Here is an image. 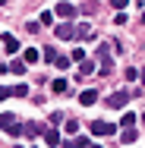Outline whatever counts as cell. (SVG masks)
<instances>
[{
  "instance_id": "d4e9b609",
  "label": "cell",
  "mask_w": 145,
  "mask_h": 148,
  "mask_svg": "<svg viewBox=\"0 0 145 148\" xmlns=\"http://www.w3.org/2000/svg\"><path fill=\"white\" fill-rule=\"evenodd\" d=\"M60 148H73V142H63V145H60Z\"/></svg>"
},
{
  "instance_id": "8fae6325",
  "label": "cell",
  "mask_w": 145,
  "mask_h": 148,
  "mask_svg": "<svg viewBox=\"0 0 145 148\" xmlns=\"http://www.w3.org/2000/svg\"><path fill=\"white\" fill-rule=\"evenodd\" d=\"M120 139H123V145H133V142H136V139H139V132H136V129H133V126H126V129H123V136H120Z\"/></svg>"
},
{
  "instance_id": "83f0119b",
  "label": "cell",
  "mask_w": 145,
  "mask_h": 148,
  "mask_svg": "<svg viewBox=\"0 0 145 148\" xmlns=\"http://www.w3.org/2000/svg\"><path fill=\"white\" fill-rule=\"evenodd\" d=\"M142 22H145V13H142Z\"/></svg>"
},
{
  "instance_id": "4fadbf2b",
  "label": "cell",
  "mask_w": 145,
  "mask_h": 148,
  "mask_svg": "<svg viewBox=\"0 0 145 148\" xmlns=\"http://www.w3.org/2000/svg\"><path fill=\"white\" fill-rule=\"evenodd\" d=\"M69 63H73V60H69V57H63V54H57V57H54V63H51V66H57V69H66Z\"/></svg>"
},
{
  "instance_id": "3957f363",
  "label": "cell",
  "mask_w": 145,
  "mask_h": 148,
  "mask_svg": "<svg viewBox=\"0 0 145 148\" xmlns=\"http://www.w3.org/2000/svg\"><path fill=\"white\" fill-rule=\"evenodd\" d=\"M104 104H107V107H114V110H123V107L129 104V95H126V91H114Z\"/></svg>"
},
{
  "instance_id": "44dd1931",
  "label": "cell",
  "mask_w": 145,
  "mask_h": 148,
  "mask_svg": "<svg viewBox=\"0 0 145 148\" xmlns=\"http://www.w3.org/2000/svg\"><path fill=\"white\" fill-rule=\"evenodd\" d=\"M88 145H91V142H88L85 136H76V142H73V148H88Z\"/></svg>"
},
{
  "instance_id": "ba28073f",
  "label": "cell",
  "mask_w": 145,
  "mask_h": 148,
  "mask_svg": "<svg viewBox=\"0 0 145 148\" xmlns=\"http://www.w3.org/2000/svg\"><path fill=\"white\" fill-rule=\"evenodd\" d=\"M41 136H44V142H47L51 148H57V145H60V132H57V129H44Z\"/></svg>"
},
{
  "instance_id": "cb8c5ba5",
  "label": "cell",
  "mask_w": 145,
  "mask_h": 148,
  "mask_svg": "<svg viewBox=\"0 0 145 148\" xmlns=\"http://www.w3.org/2000/svg\"><path fill=\"white\" fill-rule=\"evenodd\" d=\"M10 95H13V88H3V85H0V101H6Z\"/></svg>"
},
{
  "instance_id": "9c48e42d",
  "label": "cell",
  "mask_w": 145,
  "mask_h": 148,
  "mask_svg": "<svg viewBox=\"0 0 145 148\" xmlns=\"http://www.w3.org/2000/svg\"><path fill=\"white\" fill-rule=\"evenodd\" d=\"M95 101H98V91H95V88H85L82 95H79V104H85V107L95 104Z\"/></svg>"
},
{
  "instance_id": "6da1fadb",
  "label": "cell",
  "mask_w": 145,
  "mask_h": 148,
  "mask_svg": "<svg viewBox=\"0 0 145 148\" xmlns=\"http://www.w3.org/2000/svg\"><path fill=\"white\" fill-rule=\"evenodd\" d=\"M0 129L6 136H22V123H19L16 114H0Z\"/></svg>"
},
{
  "instance_id": "e0dca14e",
  "label": "cell",
  "mask_w": 145,
  "mask_h": 148,
  "mask_svg": "<svg viewBox=\"0 0 145 148\" xmlns=\"http://www.w3.org/2000/svg\"><path fill=\"white\" fill-rule=\"evenodd\" d=\"M120 123H123V129H126V126H136V114H129V110H126V114H123V120H120Z\"/></svg>"
},
{
  "instance_id": "ffe728a7",
  "label": "cell",
  "mask_w": 145,
  "mask_h": 148,
  "mask_svg": "<svg viewBox=\"0 0 145 148\" xmlns=\"http://www.w3.org/2000/svg\"><path fill=\"white\" fill-rule=\"evenodd\" d=\"M38 22H41V25H51V22H54V13H51V10H44V13H41V19H38Z\"/></svg>"
},
{
  "instance_id": "f1b7e54d",
  "label": "cell",
  "mask_w": 145,
  "mask_h": 148,
  "mask_svg": "<svg viewBox=\"0 0 145 148\" xmlns=\"http://www.w3.org/2000/svg\"><path fill=\"white\" fill-rule=\"evenodd\" d=\"M142 123H145V114H142Z\"/></svg>"
},
{
  "instance_id": "d6986e66",
  "label": "cell",
  "mask_w": 145,
  "mask_h": 148,
  "mask_svg": "<svg viewBox=\"0 0 145 148\" xmlns=\"http://www.w3.org/2000/svg\"><path fill=\"white\" fill-rule=\"evenodd\" d=\"M91 69H95V63H91V60H82V63H79V73H82V76H88Z\"/></svg>"
},
{
  "instance_id": "4316f807",
  "label": "cell",
  "mask_w": 145,
  "mask_h": 148,
  "mask_svg": "<svg viewBox=\"0 0 145 148\" xmlns=\"http://www.w3.org/2000/svg\"><path fill=\"white\" fill-rule=\"evenodd\" d=\"M3 3H6V0H0V6H3Z\"/></svg>"
},
{
  "instance_id": "7a4b0ae2",
  "label": "cell",
  "mask_w": 145,
  "mask_h": 148,
  "mask_svg": "<svg viewBox=\"0 0 145 148\" xmlns=\"http://www.w3.org/2000/svg\"><path fill=\"white\" fill-rule=\"evenodd\" d=\"M88 129H91V136H98V139H101V136L107 139V136H114V132H117V126H114V123H104V120H95Z\"/></svg>"
},
{
  "instance_id": "ac0fdd59",
  "label": "cell",
  "mask_w": 145,
  "mask_h": 148,
  "mask_svg": "<svg viewBox=\"0 0 145 148\" xmlns=\"http://www.w3.org/2000/svg\"><path fill=\"white\" fill-rule=\"evenodd\" d=\"M69 60H73V63H82V60H85V51H82V47H76V51L69 54Z\"/></svg>"
},
{
  "instance_id": "2e32d148",
  "label": "cell",
  "mask_w": 145,
  "mask_h": 148,
  "mask_svg": "<svg viewBox=\"0 0 145 148\" xmlns=\"http://www.w3.org/2000/svg\"><path fill=\"white\" fill-rule=\"evenodd\" d=\"M13 95H16V98H25V95H29V85H25V82L13 85Z\"/></svg>"
},
{
  "instance_id": "7c38bea8",
  "label": "cell",
  "mask_w": 145,
  "mask_h": 148,
  "mask_svg": "<svg viewBox=\"0 0 145 148\" xmlns=\"http://www.w3.org/2000/svg\"><path fill=\"white\" fill-rule=\"evenodd\" d=\"M38 54H41V51H35V47L22 51V63H38Z\"/></svg>"
},
{
  "instance_id": "30bf717a",
  "label": "cell",
  "mask_w": 145,
  "mask_h": 148,
  "mask_svg": "<svg viewBox=\"0 0 145 148\" xmlns=\"http://www.w3.org/2000/svg\"><path fill=\"white\" fill-rule=\"evenodd\" d=\"M57 38L69 41V38H73V25H69V22H60V25H57Z\"/></svg>"
},
{
  "instance_id": "277c9868",
  "label": "cell",
  "mask_w": 145,
  "mask_h": 148,
  "mask_svg": "<svg viewBox=\"0 0 145 148\" xmlns=\"http://www.w3.org/2000/svg\"><path fill=\"white\" fill-rule=\"evenodd\" d=\"M54 13H57L60 19H69V16H73V13H76V6H73V3H69V0H60L57 6H54Z\"/></svg>"
},
{
  "instance_id": "603a6c76",
  "label": "cell",
  "mask_w": 145,
  "mask_h": 148,
  "mask_svg": "<svg viewBox=\"0 0 145 148\" xmlns=\"http://www.w3.org/2000/svg\"><path fill=\"white\" fill-rule=\"evenodd\" d=\"M54 57H57V51H54V47H47V51H44V60H47V63H54Z\"/></svg>"
},
{
  "instance_id": "9a60e30c",
  "label": "cell",
  "mask_w": 145,
  "mask_h": 148,
  "mask_svg": "<svg viewBox=\"0 0 145 148\" xmlns=\"http://www.w3.org/2000/svg\"><path fill=\"white\" fill-rule=\"evenodd\" d=\"M51 88H54V95H63V91H66V79H54Z\"/></svg>"
},
{
  "instance_id": "7402d4cb",
  "label": "cell",
  "mask_w": 145,
  "mask_h": 148,
  "mask_svg": "<svg viewBox=\"0 0 145 148\" xmlns=\"http://www.w3.org/2000/svg\"><path fill=\"white\" fill-rule=\"evenodd\" d=\"M111 6H114V10H126V6H129V0H111Z\"/></svg>"
},
{
  "instance_id": "52a82bcc",
  "label": "cell",
  "mask_w": 145,
  "mask_h": 148,
  "mask_svg": "<svg viewBox=\"0 0 145 148\" xmlns=\"http://www.w3.org/2000/svg\"><path fill=\"white\" fill-rule=\"evenodd\" d=\"M3 51H6V54H16V51H19V38H16V35H3Z\"/></svg>"
},
{
  "instance_id": "5bb4252c",
  "label": "cell",
  "mask_w": 145,
  "mask_h": 148,
  "mask_svg": "<svg viewBox=\"0 0 145 148\" xmlns=\"http://www.w3.org/2000/svg\"><path fill=\"white\" fill-rule=\"evenodd\" d=\"M6 69H10V73H16V76H22V73H25V63H22V60H16V63H6Z\"/></svg>"
},
{
  "instance_id": "8992f818",
  "label": "cell",
  "mask_w": 145,
  "mask_h": 148,
  "mask_svg": "<svg viewBox=\"0 0 145 148\" xmlns=\"http://www.w3.org/2000/svg\"><path fill=\"white\" fill-rule=\"evenodd\" d=\"M91 35H95V32H91V25H88V22L73 25V38H79V41H82V38H91Z\"/></svg>"
},
{
  "instance_id": "484cf974",
  "label": "cell",
  "mask_w": 145,
  "mask_h": 148,
  "mask_svg": "<svg viewBox=\"0 0 145 148\" xmlns=\"http://www.w3.org/2000/svg\"><path fill=\"white\" fill-rule=\"evenodd\" d=\"M88 148H101V145H88Z\"/></svg>"
},
{
  "instance_id": "5b68a950",
  "label": "cell",
  "mask_w": 145,
  "mask_h": 148,
  "mask_svg": "<svg viewBox=\"0 0 145 148\" xmlns=\"http://www.w3.org/2000/svg\"><path fill=\"white\" fill-rule=\"evenodd\" d=\"M44 132V126L41 123H22V136H29V139H38Z\"/></svg>"
}]
</instances>
